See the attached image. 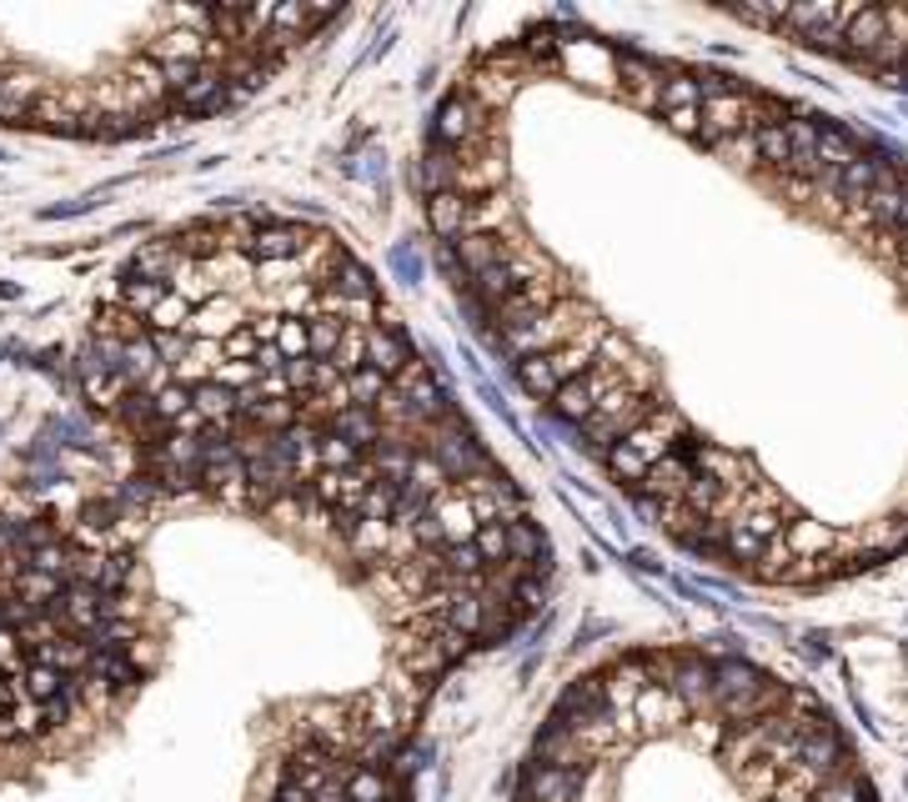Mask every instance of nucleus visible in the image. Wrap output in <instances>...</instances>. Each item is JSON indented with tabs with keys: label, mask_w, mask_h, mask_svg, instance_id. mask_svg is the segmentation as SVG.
Listing matches in <instances>:
<instances>
[{
	"label": "nucleus",
	"mask_w": 908,
	"mask_h": 802,
	"mask_svg": "<svg viewBox=\"0 0 908 802\" xmlns=\"http://www.w3.org/2000/svg\"><path fill=\"white\" fill-rule=\"evenodd\" d=\"M71 372L151 497L266 522L382 622L407 723L543 607L552 552L493 447L357 251L226 211L146 241Z\"/></svg>",
	"instance_id": "obj_1"
},
{
	"label": "nucleus",
	"mask_w": 908,
	"mask_h": 802,
	"mask_svg": "<svg viewBox=\"0 0 908 802\" xmlns=\"http://www.w3.org/2000/svg\"><path fill=\"white\" fill-rule=\"evenodd\" d=\"M512 802H883L833 712L702 642L623 648L562 687Z\"/></svg>",
	"instance_id": "obj_2"
}]
</instances>
